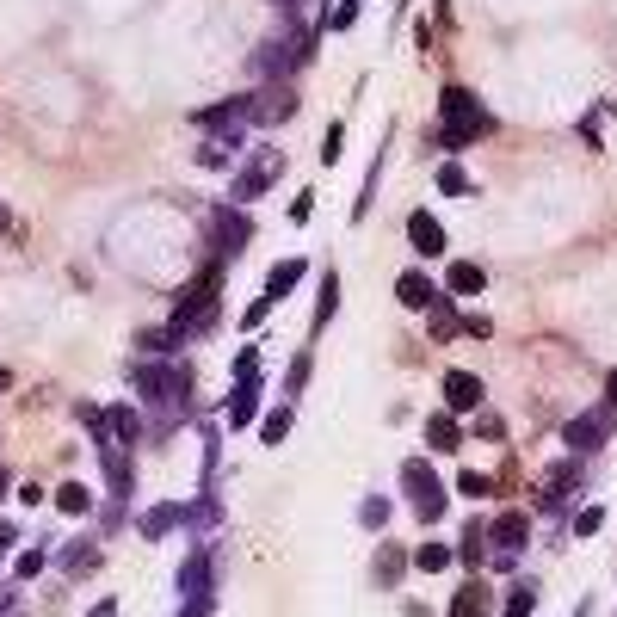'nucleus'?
<instances>
[{"label": "nucleus", "mask_w": 617, "mask_h": 617, "mask_svg": "<svg viewBox=\"0 0 617 617\" xmlns=\"http://www.w3.org/2000/svg\"><path fill=\"white\" fill-rule=\"evenodd\" d=\"M130 383H136V395H142V408L155 414V426H179V420L192 414L198 377H192L186 358H142V365L130 371Z\"/></svg>", "instance_id": "obj_1"}, {"label": "nucleus", "mask_w": 617, "mask_h": 617, "mask_svg": "<svg viewBox=\"0 0 617 617\" xmlns=\"http://www.w3.org/2000/svg\"><path fill=\"white\" fill-rule=\"evenodd\" d=\"M309 56H315V25H278L272 38L253 50V62H247V75L260 81V87H272V81H290V75H303L309 68Z\"/></svg>", "instance_id": "obj_2"}, {"label": "nucleus", "mask_w": 617, "mask_h": 617, "mask_svg": "<svg viewBox=\"0 0 617 617\" xmlns=\"http://www.w3.org/2000/svg\"><path fill=\"white\" fill-rule=\"evenodd\" d=\"M439 118H445V130H432V142H445V149H463V142L494 136V112L469 87H457V81L439 93Z\"/></svg>", "instance_id": "obj_3"}, {"label": "nucleus", "mask_w": 617, "mask_h": 617, "mask_svg": "<svg viewBox=\"0 0 617 617\" xmlns=\"http://www.w3.org/2000/svg\"><path fill=\"white\" fill-rule=\"evenodd\" d=\"M216 290H223V266L210 260V266L173 297V328L186 334V340H192V334H210V321H216Z\"/></svg>", "instance_id": "obj_4"}, {"label": "nucleus", "mask_w": 617, "mask_h": 617, "mask_svg": "<svg viewBox=\"0 0 617 617\" xmlns=\"http://www.w3.org/2000/svg\"><path fill=\"white\" fill-rule=\"evenodd\" d=\"M192 124H198L204 142H229V149H241L247 130H253V93H235V99H223V105H204Z\"/></svg>", "instance_id": "obj_5"}, {"label": "nucleus", "mask_w": 617, "mask_h": 617, "mask_svg": "<svg viewBox=\"0 0 617 617\" xmlns=\"http://www.w3.org/2000/svg\"><path fill=\"white\" fill-rule=\"evenodd\" d=\"M402 494H408V506L420 513V525H439V519H445V482H439V469H432L426 457H408V463H402Z\"/></svg>", "instance_id": "obj_6"}, {"label": "nucleus", "mask_w": 617, "mask_h": 617, "mask_svg": "<svg viewBox=\"0 0 617 617\" xmlns=\"http://www.w3.org/2000/svg\"><path fill=\"white\" fill-rule=\"evenodd\" d=\"M278 173H284V155L278 149H260V155H247V167L235 173V186H229V204H253V198H266L278 186Z\"/></svg>", "instance_id": "obj_7"}, {"label": "nucleus", "mask_w": 617, "mask_h": 617, "mask_svg": "<svg viewBox=\"0 0 617 617\" xmlns=\"http://www.w3.org/2000/svg\"><path fill=\"white\" fill-rule=\"evenodd\" d=\"M210 580H216L210 550H192L186 562H179V617H204L210 611Z\"/></svg>", "instance_id": "obj_8"}, {"label": "nucleus", "mask_w": 617, "mask_h": 617, "mask_svg": "<svg viewBox=\"0 0 617 617\" xmlns=\"http://www.w3.org/2000/svg\"><path fill=\"white\" fill-rule=\"evenodd\" d=\"M617 432V408L611 402H599V408H587V414H574L568 426H562V445L574 451V457H587V451H599L605 439Z\"/></svg>", "instance_id": "obj_9"}, {"label": "nucleus", "mask_w": 617, "mask_h": 617, "mask_svg": "<svg viewBox=\"0 0 617 617\" xmlns=\"http://www.w3.org/2000/svg\"><path fill=\"white\" fill-rule=\"evenodd\" d=\"M253 241V223H247V210L241 204H216L210 210V253H216V266L235 260V253Z\"/></svg>", "instance_id": "obj_10"}, {"label": "nucleus", "mask_w": 617, "mask_h": 617, "mask_svg": "<svg viewBox=\"0 0 617 617\" xmlns=\"http://www.w3.org/2000/svg\"><path fill=\"white\" fill-rule=\"evenodd\" d=\"M580 488H587V463H556L550 482H543V494H537V506H543V513H556V506L568 494H580Z\"/></svg>", "instance_id": "obj_11"}, {"label": "nucleus", "mask_w": 617, "mask_h": 617, "mask_svg": "<svg viewBox=\"0 0 617 617\" xmlns=\"http://www.w3.org/2000/svg\"><path fill=\"white\" fill-rule=\"evenodd\" d=\"M290 112H297V87L290 81H272V87L253 93V124H284Z\"/></svg>", "instance_id": "obj_12"}, {"label": "nucleus", "mask_w": 617, "mask_h": 617, "mask_svg": "<svg viewBox=\"0 0 617 617\" xmlns=\"http://www.w3.org/2000/svg\"><path fill=\"white\" fill-rule=\"evenodd\" d=\"M488 543H494V556H519L525 543H531V519L525 513H500L488 525Z\"/></svg>", "instance_id": "obj_13"}, {"label": "nucleus", "mask_w": 617, "mask_h": 617, "mask_svg": "<svg viewBox=\"0 0 617 617\" xmlns=\"http://www.w3.org/2000/svg\"><path fill=\"white\" fill-rule=\"evenodd\" d=\"M408 241H414L420 260H439V253H445V223H439L432 210H414V216H408Z\"/></svg>", "instance_id": "obj_14"}, {"label": "nucleus", "mask_w": 617, "mask_h": 617, "mask_svg": "<svg viewBox=\"0 0 617 617\" xmlns=\"http://www.w3.org/2000/svg\"><path fill=\"white\" fill-rule=\"evenodd\" d=\"M408 550H402V543H383V550H377V562H371V587H383V593H395V587H402V574H408Z\"/></svg>", "instance_id": "obj_15"}, {"label": "nucleus", "mask_w": 617, "mask_h": 617, "mask_svg": "<svg viewBox=\"0 0 617 617\" xmlns=\"http://www.w3.org/2000/svg\"><path fill=\"white\" fill-rule=\"evenodd\" d=\"M56 562H62V574H68V580H87V574L99 568V537H68Z\"/></svg>", "instance_id": "obj_16"}, {"label": "nucleus", "mask_w": 617, "mask_h": 617, "mask_svg": "<svg viewBox=\"0 0 617 617\" xmlns=\"http://www.w3.org/2000/svg\"><path fill=\"white\" fill-rule=\"evenodd\" d=\"M445 408H451V414L482 408V377H476V371H445Z\"/></svg>", "instance_id": "obj_17"}, {"label": "nucleus", "mask_w": 617, "mask_h": 617, "mask_svg": "<svg viewBox=\"0 0 617 617\" xmlns=\"http://www.w3.org/2000/svg\"><path fill=\"white\" fill-rule=\"evenodd\" d=\"M105 488H112V500H130V488H136V469H130L124 445H105Z\"/></svg>", "instance_id": "obj_18"}, {"label": "nucleus", "mask_w": 617, "mask_h": 617, "mask_svg": "<svg viewBox=\"0 0 617 617\" xmlns=\"http://www.w3.org/2000/svg\"><path fill=\"white\" fill-rule=\"evenodd\" d=\"M179 525H192V506L161 500V506H149V513H142V537H167V531H179Z\"/></svg>", "instance_id": "obj_19"}, {"label": "nucleus", "mask_w": 617, "mask_h": 617, "mask_svg": "<svg viewBox=\"0 0 617 617\" xmlns=\"http://www.w3.org/2000/svg\"><path fill=\"white\" fill-rule=\"evenodd\" d=\"M223 426H253V414H260V383H235L229 402H223Z\"/></svg>", "instance_id": "obj_20"}, {"label": "nucleus", "mask_w": 617, "mask_h": 617, "mask_svg": "<svg viewBox=\"0 0 617 617\" xmlns=\"http://www.w3.org/2000/svg\"><path fill=\"white\" fill-rule=\"evenodd\" d=\"M105 432H112V445H124V451H130V445L142 439V408H124V402H118V408H105Z\"/></svg>", "instance_id": "obj_21"}, {"label": "nucleus", "mask_w": 617, "mask_h": 617, "mask_svg": "<svg viewBox=\"0 0 617 617\" xmlns=\"http://www.w3.org/2000/svg\"><path fill=\"white\" fill-rule=\"evenodd\" d=\"M432 297H439V290H432L426 272H402V278H395V303H402V309H432Z\"/></svg>", "instance_id": "obj_22"}, {"label": "nucleus", "mask_w": 617, "mask_h": 617, "mask_svg": "<svg viewBox=\"0 0 617 617\" xmlns=\"http://www.w3.org/2000/svg\"><path fill=\"white\" fill-rule=\"evenodd\" d=\"M334 315H340V272H334V266H321V290H315V334L328 328Z\"/></svg>", "instance_id": "obj_23"}, {"label": "nucleus", "mask_w": 617, "mask_h": 617, "mask_svg": "<svg viewBox=\"0 0 617 617\" xmlns=\"http://www.w3.org/2000/svg\"><path fill=\"white\" fill-rule=\"evenodd\" d=\"M303 272H309L303 260H278V266L266 272V290H260V297H272V303H284V297H290V290H297V284H303Z\"/></svg>", "instance_id": "obj_24"}, {"label": "nucleus", "mask_w": 617, "mask_h": 617, "mask_svg": "<svg viewBox=\"0 0 617 617\" xmlns=\"http://www.w3.org/2000/svg\"><path fill=\"white\" fill-rule=\"evenodd\" d=\"M426 445L439 451V457H451V451L463 445V426H457V414H432V420H426Z\"/></svg>", "instance_id": "obj_25"}, {"label": "nucleus", "mask_w": 617, "mask_h": 617, "mask_svg": "<svg viewBox=\"0 0 617 617\" xmlns=\"http://www.w3.org/2000/svg\"><path fill=\"white\" fill-rule=\"evenodd\" d=\"M451 617H488V580H463L451 599Z\"/></svg>", "instance_id": "obj_26"}, {"label": "nucleus", "mask_w": 617, "mask_h": 617, "mask_svg": "<svg viewBox=\"0 0 617 617\" xmlns=\"http://www.w3.org/2000/svg\"><path fill=\"white\" fill-rule=\"evenodd\" d=\"M482 556H488V525H463V537H457V562H463V568H482Z\"/></svg>", "instance_id": "obj_27"}, {"label": "nucleus", "mask_w": 617, "mask_h": 617, "mask_svg": "<svg viewBox=\"0 0 617 617\" xmlns=\"http://www.w3.org/2000/svg\"><path fill=\"white\" fill-rule=\"evenodd\" d=\"M482 284H488V272L476 260H451V297H476Z\"/></svg>", "instance_id": "obj_28"}, {"label": "nucleus", "mask_w": 617, "mask_h": 617, "mask_svg": "<svg viewBox=\"0 0 617 617\" xmlns=\"http://www.w3.org/2000/svg\"><path fill=\"white\" fill-rule=\"evenodd\" d=\"M56 513H68V519H87V513H93V494H87L81 482H62V488H56Z\"/></svg>", "instance_id": "obj_29"}, {"label": "nucleus", "mask_w": 617, "mask_h": 617, "mask_svg": "<svg viewBox=\"0 0 617 617\" xmlns=\"http://www.w3.org/2000/svg\"><path fill=\"white\" fill-rule=\"evenodd\" d=\"M451 334H463V321H457L451 297H432V340H451Z\"/></svg>", "instance_id": "obj_30"}, {"label": "nucleus", "mask_w": 617, "mask_h": 617, "mask_svg": "<svg viewBox=\"0 0 617 617\" xmlns=\"http://www.w3.org/2000/svg\"><path fill=\"white\" fill-rule=\"evenodd\" d=\"M451 556H457V550H445V543H420L414 568H420V574H439V568H451Z\"/></svg>", "instance_id": "obj_31"}, {"label": "nucleus", "mask_w": 617, "mask_h": 617, "mask_svg": "<svg viewBox=\"0 0 617 617\" xmlns=\"http://www.w3.org/2000/svg\"><path fill=\"white\" fill-rule=\"evenodd\" d=\"M531 605H537V587L531 580H519L513 593H506V605H500V617H531Z\"/></svg>", "instance_id": "obj_32"}, {"label": "nucleus", "mask_w": 617, "mask_h": 617, "mask_svg": "<svg viewBox=\"0 0 617 617\" xmlns=\"http://www.w3.org/2000/svg\"><path fill=\"white\" fill-rule=\"evenodd\" d=\"M358 525H365V531H383V525H389V500H383V494H371L365 506H358Z\"/></svg>", "instance_id": "obj_33"}, {"label": "nucleus", "mask_w": 617, "mask_h": 617, "mask_svg": "<svg viewBox=\"0 0 617 617\" xmlns=\"http://www.w3.org/2000/svg\"><path fill=\"white\" fill-rule=\"evenodd\" d=\"M439 192H445V198H463V192H469V173H463L457 161H445V167H439Z\"/></svg>", "instance_id": "obj_34"}, {"label": "nucleus", "mask_w": 617, "mask_h": 617, "mask_svg": "<svg viewBox=\"0 0 617 617\" xmlns=\"http://www.w3.org/2000/svg\"><path fill=\"white\" fill-rule=\"evenodd\" d=\"M284 432H290V408H272V414L260 420V439H266V445H278Z\"/></svg>", "instance_id": "obj_35"}, {"label": "nucleus", "mask_w": 617, "mask_h": 617, "mask_svg": "<svg viewBox=\"0 0 617 617\" xmlns=\"http://www.w3.org/2000/svg\"><path fill=\"white\" fill-rule=\"evenodd\" d=\"M235 383H260V352H253V346L235 352Z\"/></svg>", "instance_id": "obj_36"}, {"label": "nucleus", "mask_w": 617, "mask_h": 617, "mask_svg": "<svg viewBox=\"0 0 617 617\" xmlns=\"http://www.w3.org/2000/svg\"><path fill=\"white\" fill-rule=\"evenodd\" d=\"M358 25V0H340V7L328 13V31H352Z\"/></svg>", "instance_id": "obj_37"}, {"label": "nucleus", "mask_w": 617, "mask_h": 617, "mask_svg": "<svg viewBox=\"0 0 617 617\" xmlns=\"http://www.w3.org/2000/svg\"><path fill=\"white\" fill-rule=\"evenodd\" d=\"M198 161H204V167H229V161H235V149H229V142H204Z\"/></svg>", "instance_id": "obj_38"}, {"label": "nucleus", "mask_w": 617, "mask_h": 617, "mask_svg": "<svg viewBox=\"0 0 617 617\" xmlns=\"http://www.w3.org/2000/svg\"><path fill=\"white\" fill-rule=\"evenodd\" d=\"M457 494H469V500H482V494H494V482H488V476H469V469H463V476H457Z\"/></svg>", "instance_id": "obj_39"}, {"label": "nucleus", "mask_w": 617, "mask_h": 617, "mask_svg": "<svg viewBox=\"0 0 617 617\" xmlns=\"http://www.w3.org/2000/svg\"><path fill=\"white\" fill-rule=\"evenodd\" d=\"M266 315H272V297H260V303H253V309L241 315V328H247V334H260V328H266Z\"/></svg>", "instance_id": "obj_40"}, {"label": "nucleus", "mask_w": 617, "mask_h": 617, "mask_svg": "<svg viewBox=\"0 0 617 617\" xmlns=\"http://www.w3.org/2000/svg\"><path fill=\"white\" fill-rule=\"evenodd\" d=\"M340 149H346V130L328 124V136H321V161H340Z\"/></svg>", "instance_id": "obj_41"}, {"label": "nucleus", "mask_w": 617, "mask_h": 617, "mask_svg": "<svg viewBox=\"0 0 617 617\" xmlns=\"http://www.w3.org/2000/svg\"><path fill=\"white\" fill-rule=\"evenodd\" d=\"M303 383H309V352H297V365H290V371H284V389H290V395H297Z\"/></svg>", "instance_id": "obj_42"}, {"label": "nucleus", "mask_w": 617, "mask_h": 617, "mask_svg": "<svg viewBox=\"0 0 617 617\" xmlns=\"http://www.w3.org/2000/svg\"><path fill=\"white\" fill-rule=\"evenodd\" d=\"M605 525V513H599V506H587V513H574V537H593Z\"/></svg>", "instance_id": "obj_43"}, {"label": "nucleus", "mask_w": 617, "mask_h": 617, "mask_svg": "<svg viewBox=\"0 0 617 617\" xmlns=\"http://www.w3.org/2000/svg\"><path fill=\"white\" fill-rule=\"evenodd\" d=\"M44 568V550H25L19 562H13V580H31V574H38Z\"/></svg>", "instance_id": "obj_44"}, {"label": "nucleus", "mask_w": 617, "mask_h": 617, "mask_svg": "<svg viewBox=\"0 0 617 617\" xmlns=\"http://www.w3.org/2000/svg\"><path fill=\"white\" fill-rule=\"evenodd\" d=\"M309 210H315V192H297L290 198V223H309Z\"/></svg>", "instance_id": "obj_45"}, {"label": "nucleus", "mask_w": 617, "mask_h": 617, "mask_svg": "<svg viewBox=\"0 0 617 617\" xmlns=\"http://www.w3.org/2000/svg\"><path fill=\"white\" fill-rule=\"evenodd\" d=\"M13 605H19V587H0V617H13Z\"/></svg>", "instance_id": "obj_46"}, {"label": "nucleus", "mask_w": 617, "mask_h": 617, "mask_svg": "<svg viewBox=\"0 0 617 617\" xmlns=\"http://www.w3.org/2000/svg\"><path fill=\"white\" fill-rule=\"evenodd\" d=\"M13 537H19V531H13L7 519H0V556H7V550H13Z\"/></svg>", "instance_id": "obj_47"}, {"label": "nucleus", "mask_w": 617, "mask_h": 617, "mask_svg": "<svg viewBox=\"0 0 617 617\" xmlns=\"http://www.w3.org/2000/svg\"><path fill=\"white\" fill-rule=\"evenodd\" d=\"M87 617H118V605H112V599H99V605H93Z\"/></svg>", "instance_id": "obj_48"}, {"label": "nucleus", "mask_w": 617, "mask_h": 617, "mask_svg": "<svg viewBox=\"0 0 617 617\" xmlns=\"http://www.w3.org/2000/svg\"><path fill=\"white\" fill-rule=\"evenodd\" d=\"M605 402H611V408H617V371H611V377H605Z\"/></svg>", "instance_id": "obj_49"}, {"label": "nucleus", "mask_w": 617, "mask_h": 617, "mask_svg": "<svg viewBox=\"0 0 617 617\" xmlns=\"http://www.w3.org/2000/svg\"><path fill=\"white\" fill-rule=\"evenodd\" d=\"M272 7H284V13H297V7H309V0H272Z\"/></svg>", "instance_id": "obj_50"}, {"label": "nucleus", "mask_w": 617, "mask_h": 617, "mask_svg": "<svg viewBox=\"0 0 617 617\" xmlns=\"http://www.w3.org/2000/svg\"><path fill=\"white\" fill-rule=\"evenodd\" d=\"M7 229H13V210H7V204H0V235H7Z\"/></svg>", "instance_id": "obj_51"}, {"label": "nucleus", "mask_w": 617, "mask_h": 617, "mask_svg": "<svg viewBox=\"0 0 617 617\" xmlns=\"http://www.w3.org/2000/svg\"><path fill=\"white\" fill-rule=\"evenodd\" d=\"M7 488H13V476H7V469H0V494H7Z\"/></svg>", "instance_id": "obj_52"}, {"label": "nucleus", "mask_w": 617, "mask_h": 617, "mask_svg": "<svg viewBox=\"0 0 617 617\" xmlns=\"http://www.w3.org/2000/svg\"><path fill=\"white\" fill-rule=\"evenodd\" d=\"M0 389H7V365H0Z\"/></svg>", "instance_id": "obj_53"}]
</instances>
